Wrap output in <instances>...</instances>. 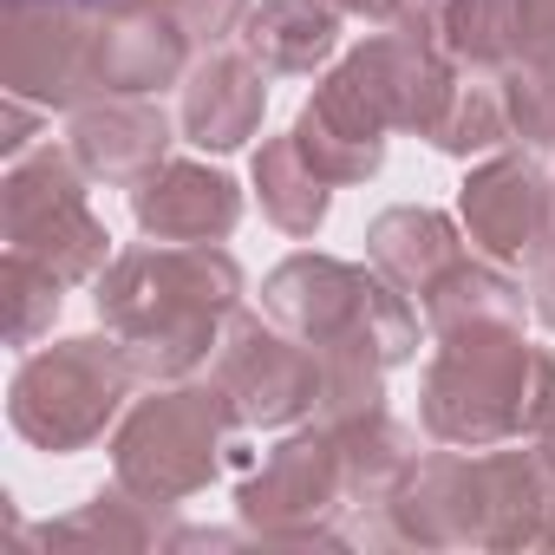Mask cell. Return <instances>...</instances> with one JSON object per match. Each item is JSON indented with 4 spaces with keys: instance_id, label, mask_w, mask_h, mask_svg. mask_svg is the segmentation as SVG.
<instances>
[{
    "instance_id": "1",
    "label": "cell",
    "mask_w": 555,
    "mask_h": 555,
    "mask_svg": "<svg viewBox=\"0 0 555 555\" xmlns=\"http://www.w3.org/2000/svg\"><path fill=\"white\" fill-rule=\"evenodd\" d=\"M125 360L105 340H66L21 366L14 379V425L47 451H79L125 392Z\"/></svg>"
},
{
    "instance_id": "2",
    "label": "cell",
    "mask_w": 555,
    "mask_h": 555,
    "mask_svg": "<svg viewBox=\"0 0 555 555\" xmlns=\"http://www.w3.org/2000/svg\"><path fill=\"white\" fill-rule=\"evenodd\" d=\"M8 235L21 255L47 261L53 274H86L105 255V229L86 216V190L66 157L40 151L8 177Z\"/></svg>"
},
{
    "instance_id": "3",
    "label": "cell",
    "mask_w": 555,
    "mask_h": 555,
    "mask_svg": "<svg viewBox=\"0 0 555 555\" xmlns=\"http://www.w3.org/2000/svg\"><path fill=\"white\" fill-rule=\"evenodd\" d=\"M209 444H216V405H209V392L151 399V405H138V418L118 438V477L131 490L170 503V496L196 490L216 470Z\"/></svg>"
},
{
    "instance_id": "4",
    "label": "cell",
    "mask_w": 555,
    "mask_h": 555,
    "mask_svg": "<svg viewBox=\"0 0 555 555\" xmlns=\"http://www.w3.org/2000/svg\"><path fill=\"white\" fill-rule=\"evenodd\" d=\"M138 222L151 235H183V242H196L209 229L222 235L235 222V190L222 177H209V170L177 164V170H164V183H144L138 190Z\"/></svg>"
},
{
    "instance_id": "5",
    "label": "cell",
    "mask_w": 555,
    "mask_h": 555,
    "mask_svg": "<svg viewBox=\"0 0 555 555\" xmlns=\"http://www.w3.org/2000/svg\"><path fill=\"white\" fill-rule=\"evenodd\" d=\"M73 144L92 177H131L164 157V118L151 105H105L73 125Z\"/></svg>"
},
{
    "instance_id": "6",
    "label": "cell",
    "mask_w": 555,
    "mask_h": 555,
    "mask_svg": "<svg viewBox=\"0 0 555 555\" xmlns=\"http://www.w3.org/2000/svg\"><path fill=\"white\" fill-rule=\"evenodd\" d=\"M229 392H242V418H295L308 405V386H301V360L288 353V340H261L255 327L242 334L235 360H229Z\"/></svg>"
},
{
    "instance_id": "7",
    "label": "cell",
    "mask_w": 555,
    "mask_h": 555,
    "mask_svg": "<svg viewBox=\"0 0 555 555\" xmlns=\"http://www.w3.org/2000/svg\"><path fill=\"white\" fill-rule=\"evenodd\" d=\"M255 112H261V86L248 79V66H235V60H209V66L190 79L183 125H190L196 144H209V151L242 144L248 125H255Z\"/></svg>"
},
{
    "instance_id": "8",
    "label": "cell",
    "mask_w": 555,
    "mask_h": 555,
    "mask_svg": "<svg viewBox=\"0 0 555 555\" xmlns=\"http://www.w3.org/2000/svg\"><path fill=\"white\" fill-rule=\"evenodd\" d=\"M464 216H470V229L483 235L490 255H516L522 235H529V222H535V177H529L522 164L483 170V177L464 190Z\"/></svg>"
},
{
    "instance_id": "9",
    "label": "cell",
    "mask_w": 555,
    "mask_h": 555,
    "mask_svg": "<svg viewBox=\"0 0 555 555\" xmlns=\"http://www.w3.org/2000/svg\"><path fill=\"white\" fill-rule=\"evenodd\" d=\"M334 47V14L308 8V0H274L255 14V53H268L274 66H314Z\"/></svg>"
},
{
    "instance_id": "10",
    "label": "cell",
    "mask_w": 555,
    "mask_h": 555,
    "mask_svg": "<svg viewBox=\"0 0 555 555\" xmlns=\"http://www.w3.org/2000/svg\"><path fill=\"white\" fill-rule=\"evenodd\" d=\"M261 190H268L274 216H282L288 229H314L321 209H327L321 177H301V170H295V151H268V157H261Z\"/></svg>"
},
{
    "instance_id": "11",
    "label": "cell",
    "mask_w": 555,
    "mask_h": 555,
    "mask_svg": "<svg viewBox=\"0 0 555 555\" xmlns=\"http://www.w3.org/2000/svg\"><path fill=\"white\" fill-rule=\"evenodd\" d=\"M8 295H14V340H34V327L60 314V274L14 248L8 255Z\"/></svg>"
},
{
    "instance_id": "12",
    "label": "cell",
    "mask_w": 555,
    "mask_h": 555,
    "mask_svg": "<svg viewBox=\"0 0 555 555\" xmlns=\"http://www.w3.org/2000/svg\"><path fill=\"white\" fill-rule=\"evenodd\" d=\"M66 8H105L112 14V8H125V0H66Z\"/></svg>"
},
{
    "instance_id": "13",
    "label": "cell",
    "mask_w": 555,
    "mask_h": 555,
    "mask_svg": "<svg viewBox=\"0 0 555 555\" xmlns=\"http://www.w3.org/2000/svg\"><path fill=\"white\" fill-rule=\"evenodd\" d=\"M347 8H373V14H379V8H386V0H347Z\"/></svg>"
},
{
    "instance_id": "14",
    "label": "cell",
    "mask_w": 555,
    "mask_h": 555,
    "mask_svg": "<svg viewBox=\"0 0 555 555\" xmlns=\"http://www.w3.org/2000/svg\"><path fill=\"white\" fill-rule=\"evenodd\" d=\"M548 451H555V444H548Z\"/></svg>"
}]
</instances>
